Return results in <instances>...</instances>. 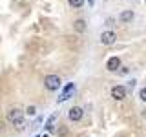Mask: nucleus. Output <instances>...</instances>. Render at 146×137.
I'll list each match as a JSON object with an SVG mask.
<instances>
[{"label": "nucleus", "mask_w": 146, "mask_h": 137, "mask_svg": "<svg viewBox=\"0 0 146 137\" xmlns=\"http://www.w3.org/2000/svg\"><path fill=\"white\" fill-rule=\"evenodd\" d=\"M88 2H90V6H93V0H88Z\"/></svg>", "instance_id": "obj_15"}, {"label": "nucleus", "mask_w": 146, "mask_h": 137, "mask_svg": "<svg viewBox=\"0 0 146 137\" xmlns=\"http://www.w3.org/2000/svg\"><path fill=\"white\" fill-rule=\"evenodd\" d=\"M75 29L79 31V33H82V31L86 29V22L82 20V18H79V20H75Z\"/></svg>", "instance_id": "obj_10"}, {"label": "nucleus", "mask_w": 146, "mask_h": 137, "mask_svg": "<svg viewBox=\"0 0 146 137\" xmlns=\"http://www.w3.org/2000/svg\"><path fill=\"white\" fill-rule=\"evenodd\" d=\"M73 93H75V82H68V84L64 86L60 97H58V102H64V100L71 99V97H73Z\"/></svg>", "instance_id": "obj_3"}, {"label": "nucleus", "mask_w": 146, "mask_h": 137, "mask_svg": "<svg viewBox=\"0 0 146 137\" xmlns=\"http://www.w3.org/2000/svg\"><path fill=\"white\" fill-rule=\"evenodd\" d=\"M111 97L115 99V100H122V99L126 97V88H124V86H113Z\"/></svg>", "instance_id": "obj_5"}, {"label": "nucleus", "mask_w": 146, "mask_h": 137, "mask_svg": "<svg viewBox=\"0 0 146 137\" xmlns=\"http://www.w3.org/2000/svg\"><path fill=\"white\" fill-rule=\"evenodd\" d=\"M68 117H70V121H73V122L80 121V117H82V108H80V106H73V108L70 110V113H68Z\"/></svg>", "instance_id": "obj_7"}, {"label": "nucleus", "mask_w": 146, "mask_h": 137, "mask_svg": "<svg viewBox=\"0 0 146 137\" xmlns=\"http://www.w3.org/2000/svg\"><path fill=\"white\" fill-rule=\"evenodd\" d=\"M2 130H4V121L0 119V132H2Z\"/></svg>", "instance_id": "obj_14"}, {"label": "nucleus", "mask_w": 146, "mask_h": 137, "mask_svg": "<svg viewBox=\"0 0 146 137\" xmlns=\"http://www.w3.org/2000/svg\"><path fill=\"white\" fill-rule=\"evenodd\" d=\"M35 137H38V135H35Z\"/></svg>", "instance_id": "obj_17"}, {"label": "nucleus", "mask_w": 146, "mask_h": 137, "mask_svg": "<svg viewBox=\"0 0 146 137\" xmlns=\"http://www.w3.org/2000/svg\"><path fill=\"white\" fill-rule=\"evenodd\" d=\"M44 137H49V134H48V135H44Z\"/></svg>", "instance_id": "obj_16"}, {"label": "nucleus", "mask_w": 146, "mask_h": 137, "mask_svg": "<svg viewBox=\"0 0 146 137\" xmlns=\"http://www.w3.org/2000/svg\"><path fill=\"white\" fill-rule=\"evenodd\" d=\"M106 68H108V71H117L119 68H121V59L119 57H110L108 62H106Z\"/></svg>", "instance_id": "obj_6"}, {"label": "nucleus", "mask_w": 146, "mask_h": 137, "mask_svg": "<svg viewBox=\"0 0 146 137\" xmlns=\"http://www.w3.org/2000/svg\"><path fill=\"white\" fill-rule=\"evenodd\" d=\"M55 121H57V113H53V115L48 119V122H46V130H48V132H53V128H55Z\"/></svg>", "instance_id": "obj_9"}, {"label": "nucleus", "mask_w": 146, "mask_h": 137, "mask_svg": "<svg viewBox=\"0 0 146 137\" xmlns=\"http://www.w3.org/2000/svg\"><path fill=\"white\" fill-rule=\"evenodd\" d=\"M133 17H135V13L128 9V11H122V13H121V17H119V20H121L122 24H128V22H131V20H133Z\"/></svg>", "instance_id": "obj_8"}, {"label": "nucleus", "mask_w": 146, "mask_h": 137, "mask_svg": "<svg viewBox=\"0 0 146 137\" xmlns=\"http://www.w3.org/2000/svg\"><path fill=\"white\" fill-rule=\"evenodd\" d=\"M60 84H62V82H60V77H58V75H48L44 79V86L48 90H51V91L58 90V88H60Z\"/></svg>", "instance_id": "obj_2"}, {"label": "nucleus", "mask_w": 146, "mask_h": 137, "mask_svg": "<svg viewBox=\"0 0 146 137\" xmlns=\"http://www.w3.org/2000/svg\"><path fill=\"white\" fill-rule=\"evenodd\" d=\"M7 119H9V122H11V124L15 126L17 130H24V128H26L24 112H22L20 108H13V110H9V113H7Z\"/></svg>", "instance_id": "obj_1"}, {"label": "nucleus", "mask_w": 146, "mask_h": 137, "mask_svg": "<svg viewBox=\"0 0 146 137\" xmlns=\"http://www.w3.org/2000/svg\"><path fill=\"white\" fill-rule=\"evenodd\" d=\"M115 40H117V35L113 33V31H104V33L100 35V42L104 46H111Z\"/></svg>", "instance_id": "obj_4"}, {"label": "nucleus", "mask_w": 146, "mask_h": 137, "mask_svg": "<svg viewBox=\"0 0 146 137\" xmlns=\"http://www.w3.org/2000/svg\"><path fill=\"white\" fill-rule=\"evenodd\" d=\"M139 97H141V100H144V102H146V88H143V90L139 91Z\"/></svg>", "instance_id": "obj_13"}, {"label": "nucleus", "mask_w": 146, "mask_h": 137, "mask_svg": "<svg viewBox=\"0 0 146 137\" xmlns=\"http://www.w3.org/2000/svg\"><path fill=\"white\" fill-rule=\"evenodd\" d=\"M26 113H27V115H35V113H36V108L35 106H29V108L26 110Z\"/></svg>", "instance_id": "obj_12"}, {"label": "nucleus", "mask_w": 146, "mask_h": 137, "mask_svg": "<svg viewBox=\"0 0 146 137\" xmlns=\"http://www.w3.org/2000/svg\"><path fill=\"white\" fill-rule=\"evenodd\" d=\"M68 2H70V6L71 7H82V4H84V0H68Z\"/></svg>", "instance_id": "obj_11"}]
</instances>
